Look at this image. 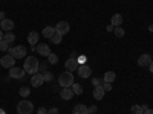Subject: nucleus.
Here are the masks:
<instances>
[{"instance_id": "obj_1", "label": "nucleus", "mask_w": 153, "mask_h": 114, "mask_svg": "<svg viewBox=\"0 0 153 114\" xmlns=\"http://www.w3.org/2000/svg\"><path fill=\"white\" fill-rule=\"evenodd\" d=\"M23 69L28 75H35L38 73V69H40V64H38V59L34 58V56H28L25 59V64H23Z\"/></svg>"}, {"instance_id": "obj_12", "label": "nucleus", "mask_w": 153, "mask_h": 114, "mask_svg": "<svg viewBox=\"0 0 153 114\" xmlns=\"http://www.w3.org/2000/svg\"><path fill=\"white\" fill-rule=\"evenodd\" d=\"M0 29L6 31V32H11L12 29H14V21H12L11 18H5L2 23H0Z\"/></svg>"}, {"instance_id": "obj_3", "label": "nucleus", "mask_w": 153, "mask_h": 114, "mask_svg": "<svg viewBox=\"0 0 153 114\" xmlns=\"http://www.w3.org/2000/svg\"><path fill=\"white\" fill-rule=\"evenodd\" d=\"M32 110H34V105H32L31 100H28V99L20 100L19 105H17V113L19 114H31Z\"/></svg>"}, {"instance_id": "obj_5", "label": "nucleus", "mask_w": 153, "mask_h": 114, "mask_svg": "<svg viewBox=\"0 0 153 114\" xmlns=\"http://www.w3.org/2000/svg\"><path fill=\"white\" fill-rule=\"evenodd\" d=\"M25 69L23 67H11L9 69V78H12V79H23V76H25Z\"/></svg>"}, {"instance_id": "obj_11", "label": "nucleus", "mask_w": 153, "mask_h": 114, "mask_svg": "<svg viewBox=\"0 0 153 114\" xmlns=\"http://www.w3.org/2000/svg\"><path fill=\"white\" fill-rule=\"evenodd\" d=\"M66 70H69V72H76L78 70V61H76V58H69L68 61H66Z\"/></svg>"}, {"instance_id": "obj_23", "label": "nucleus", "mask_w": 153, "mask_h": 114, "mask_svg": "<svg viewBox=\"0 0 153 114\" xmlns=\"http://www.w3.org/2000/svg\"><path fill=\"white\" fill-rule=\"evenodd\" d=\"M132 114H144V110H143V105H133L130 108Z\"/></svg>"}, {"instance_id": "obj_17", "label": "nucleus", "mask_w": 153, "mask_h": 114, "mask_svg": "<svg viewBox=\"0 0 153 114\" xmlns=\"http://www.w3.org/2000/svg\"><path fill=\"white\" fill-rule=\"evenodd\" d=\"M38 38H40V34L35 32V31H32V32L28 34V43H29L31 46H35V44L38 43Z\"/></svg>"}, {"instance_id": "obj_38", "label": "nucleus", "mask_w": 153, "mask_h": 114, "mask_svg": "<svg viewBox=\"0 0 153 114\" xmlns=\"http://www.w3.org/2000/svg\"><path fill=\"white\" fill-rule=\"evenodd\" d=\"M149 69H150V73H153V59H152V62H150V66H149Z\"/></svg>"}, {"instance_id": "obj_29", "label": "nucleus", "mask_w": 153, "mask_h": 114, "mask_svg": "<svg viewBox=\"0 0 153 114\" xmlns=\"http://www.w3.org/2000/svg\"><path fill=\"white\" fill-rule=\"evenodd\" d=\"M0 50H2V52H5V50H9V44L2 40V41H0Z\"/></svg>"}, {"instance_id": "obj_25", "label": "nucleus", "mask_w": 153, "mask_h": 114, "mask_svg": "<svg viewBox=\"0 0 153 114\" xmlns=\"http://www.w3.org/2000/svg\"><path fill=\"white\" fill-rule=\"evenodd\" d=\"M48 62H49V64H57V62H58V56L55 53H51L48 56Z\"/></svg>"}, {"instance_id": "obj_7", "label": "nucleus", "mask_w": 153, "mask_h": 114, "mask_svg": "<svg viewBox=\"0 0 153 114\" xmlns=\"http://www.w3.org/2000/svg\"><path fill=\"white\" fill-rule=\"evenodd\" d=\"M69 31H71V26H69L68 21H58L57 23V26H55V32L57 34L66 35V34H69Z\"/></svg>"}, {"instance_id": "obj_26", "label": "nucleus", "mask_w": 153, "mask_h": 114, "mask_svg": "<svg viewBox=\"0 0 153 114\" xmlns=\"http://www.w3.org/2000/svg\"><path fill=\"white\" fill-rule=\"evenodd\" d=\"M113 34H115V37H118V38H121V37H124V29L121 28V26H118V28H115V31H113Z\"/></svg>"}, {"instance_id": "obj_31", "label": "nucleus", "mask_w": 153, "mask_h": 114, "mask_svg": "<svg viewBox=\"0 0 153 114\" xmlns=\"http://www.w3.org/2000/svg\"><path fill=\"white\" fill-rule=\"evenodd\" d=\"M103 88L106 91H110L112 90V84H109V82H103Z\"/></svg>"}, {"instance_id": "obj_34", "label": "nucleus", "mask_w": 153, "mask_h": 114, "mask_svg": "<svg viewBox=\"0 0 153 114\" xmlns=\"http://www.w3.org/2000/svg\"><path fill=\"white\" fill-rule=\"evenodd\" d=\"M76 61H78V64H80V66H81V64H86V56H83V55H81Z\"/></svg>"}, {"instance_id": "obj_9", "label": "nucleus", "mask_w": 153, "mask_h": 114, "mask_svg": "<svg viewBox=\"0 0 153 114\" xmlns=\"http://www.w3.org/2000/svg\"><path fill=\"white\" fill-rule=\"evenodd\" d=\"M76 73H78L80 78L86 79V78H89V76L92 75V70H91V67H89V66L81 64V66H78V70H76Z\"/></svg>"}, {"instance_id": "obj_6", "label": "nucleus", "mask_w": 153, "mask_h": 114, "mask_svg": "<svg viewBox=\"0 0 153 114\" xmlns=\"http://www.w3.org/2000/svg\"><path fill=\"white\" fill-rule=\"evenodd\" d=\"M14 64H16V58L11 56L9 53H8V55H3V58H0V66L5 67V69L14 67Z\"/></svg>"}, {"instance_id": "obj_32", "label": "nucleus", "mask_w": 153, "mask_h": 114, "mask_svg": "<svg viewBox=\"0 0 153 114\" xmlns=\"http://www.w3.org/2000/svg\"><path fill=\"white\" fill-rule=\"evenodd\" d=\"M87 110H89V114H95V113H97V107H95V105H91Z\"/></svg>"}, {"instance_id": "obj_14", "label": "nucleus", "mask_w": 153, "mask_h": 114, "mask_svg": "<svg viewBox=\"0 0 153 114\" xmlns=\"http://www.w3.org/2000/svg\"><path fill=\"white\" fill-rule=\"evenodd\" d=\"M72 114H89V110L86 105L83 104H76L74 108H72Z\"/></svg>"}, {"instance_id": "obj_19", "label": "nucleus", "mask_w": 153, "mask_h": 114, "mask_svg": "<svg viewBox=\"0 0 153 114\" xmlns=\"http://www.w3.org/2000/svg\"><path fill=\"white\" fill-rule=\"evenodd\" d=\"M110 23H112V26H115V28L121 26V23H123V15H121V14H113L112 18H110Z\"/></svg>"}, {"instance_id": "obj_18", "label": "nucleus", "mask_w": 153, "mask_h": 114, "mask_svg": "<svg viewBox=\"0 0 153 114\" xmlns=\"http://www.w3.org/2000/svg\"><path fill=\"white\" fill-rule=\"evenodd\" d=\"M55 34H57V32H55V28H52V26H46V28L42 31V35H43L45 38H49V40H51V38H52Z\"/></svg>"}, {"instance_id": "obj_42", "label": "nucleus", "mask_w": 153, "mask_h": 114, "mask_svg": "<svg viewBox=\"0 0 153 114\" xmlns=\"http://www.w3.org/2000/svg\"><path fill=\"white\" fill-rule=\"evenodd\" d=\"M0 114H6V113H5V111H3L2 108H0Z\"/></svg>"}, {"instance_id": "obj_20", "label": "nucleus", "mask_w": 153, "mask_h": 114, "mask_svg": "<svg viewBox=\"0 0 153 114\" xmlns=\"http://www.w3.org/2000/svg\"><path fill=\"white\" fill-rule=\"evenodd\" d=\"M115 79H117V73H115V72H106V73H104V78H103V82L112 84Z\"/></svg>"}, {"instance_id": "obj_39", "label": "nucleus", "mask_w": 153, "mask_h": 114, "mask_svg": "<svg viewBox=\"0 0 153 114\" xmlns=\"http://www.w3.org/2000/svg\"><path fill=\"white\" fill-rule=\"evenodd\" d=\"M144 114H153V110H150V108H149V110H146V111H144Z\"/></svg>"}, {"instance_id": "obj_16", "label": "nucleus", "mask_w": 153, "mask_h": 114, "mask_svg": "<svg viewBox=\"0 0 153 114\" xmlns=\"http://www.w3.org/2000/svg\"><path fill=\"white\" fill-rule=\"evenodd\" d=\"M104 94H106V90L103 88V85L95 87V90H94V97H95L97 100H101V99L104 97Z\"/></svg>"}, {"instance_id": "obj_21", "label": "nucleus", "mask_w": 153, "mask_h": 114, "mask_svg": "<svg viewBox=\"0 0 153 114\" xmlns=\"http://www.w3.org/2000/svg\"><path fill=\"white\" fill-rule=\"evenodd\" d=\"M3 41H6L8 44L14 43V41H16V34H12V32H6V34H3Z\"/></svg>"}, {"instance_id": "obj_30", "label": "nucleus", "mask_w": 153, "mask_h": 114, "mask_svg": "<svg viewBox=\"0 0 153 114\" xmlns=\"http://www.w3.org/2000/svg\"><path fill=\"white\" fill-rule=\"evenodd\" d=\"M48 114H60V110L55 108V107H52L51 110H48Z\"/></svg>"}, {"instance_id": "obj_40", "label": "nucleus", "mask_w": 153, "mask_h": 114, "mask_svg": "<svg viewBox=\"0 0 153 114\" xmlns=\"http://www.w3.org/2000/svg\"><path fill=\"white\" fill-rule=\"evenodd\" d=\"M2 40H3V31L0 29V41H2Z\"/></svg>"}, {"instance_id": "obj_22", "label": "nucleus", "mask_w": 153, "mask_h": 114, "mask_svg": "<svg viewBox=\"0 0 153 114\" xmlns=\"http://www.w3.org/2000/svg\"><path fill=\"white\" fill-rule=\"evenodd\" d=\"M71 88H72V91H74V94H76V96H78V94H81V93H83V87H81L80 84H76V82H74Z\"/></svg>"}, {"instance_id": "obj_33", "label": "nucleus", "mask_w": 153, "mask_h": 114, "mask_svg": "<svg viewBox=\"0 0 153 114\" xmlns=\"http://www.w3.org/2000/svg\"><path fill=\"white\" fill-rule=\"evenodd\" d=\"M92 85H94V87H98V85H101V81H100L98 78H94V79H92Z\"/></svg>"}, {"instance_id": "obj_2", "label": "nucleus", "mask_w": 153, "mask_h": 114, "mask_svg": "<svg viewBox=\"0 0 153 114\" xmlns=\"http://www.w3.org/2000/svg\"><path fill=\"white\" fill-rule=\"evenodd\" d=\"M58 84H60L63 88L72 87V84H74V75H72V72H69V70L63 72V73L58 76Z\"/></svg>"}, {"instance_id": "obj_41", "label": "nucleus", "mask_w": 153, "mask_h": 114, "mask_svg": "<svg viewBox=\"0 0 153 114\" xmlns=\"http://www.w3.org/2000/svg\"><path fill=\"white\" fill-rule=\"evenodd\" d=\"M149 31H150V32H153V24H150V26H149Z\"/></svg>"}, {"instance_id": "obj_36", "label": "nucleus", "mask_w": 153, "mask_h": 114, "mask_svg": "<svg viewBox=\"0 0 153 114\" xmlns=\"http://www.w3.org/2000/svg\"><path fill=\"white\" fill-rule=\"evenodd\" d=\"M6 17H5V12H2V11H0V21H3Z\"/></svg>"}, {"instance_id": "obj_44", "label": "nucleus", "mask_w": 153, "mask_h": 114, "mask_svg": "<svg viewBox=\"0 0 153 114\" xmlns=\"http://www.w3.org/2000/svg\"><path fill=\"white\" fill-rule=\"evenodd\" d=\"M31 114H32V113H31Z\"/></svg>"}, {"instance_id": "obj_10", "label": "nucleus", "mask_w": 153, "mask_h": 114, "mask_svg": "<svg viewBox=\"0 0 153 114\" xmlns=\"http://www.w3.org/2000/svg\"><path fill=\"white\" fill-rule=\"evenodd\" d=\"M150 62H152V56L149 53H143L141 56L138 58V66L139 67H149Z\"/></svg>"}, {"instance_id": "obj_27", "label": "nucleus", "mask_w": 153, "mask_h": 114, "mask_svg": "<svg viewBox=\"0 0 153 114\" xmlns=\"http://www.w3.org/2000/svg\"><path fill=\"white\" fill-rule=\"evenodd\" d=\"M43 76H45V82H51V81H52L54 79V75L52 73H51V72H43Z\"/></svg>"}, {"instance_id": "obj_8", "label": "nucleus", "mask_w": 153, "mask_h": 114, "mask_svg": "<svg viewBox=\"0 0 153 114\" xmlns=\"http://www.w3.org/2000/svg\"><path fill=\"white\" fill-rule=\"evenodd\" d=\"M43 84H45V76H43V73H35V75H32V78H31V85H32V87L38 88V87H42Z\"/></svg>"}, {"instance_id": "obj_35", "label": "nucleus", "mask_w": 153, "mask_h": 114, "mask_svg": "<svg viewBox=\"0 0 153 114\" xmlns=\"http://www.w3.org/2000/svg\"><path fill=\"white\" fill-rule=\"evenodd\" d=\"M37 114H48V110L46 108H38V113Z\"/></svg>"}, {"instance_id": "obj_13", "label": "nucleus", "mask_w": 153, "mask_h": 114, "mask_svg": "<svg viewBox=\"0 0 153 114\" xmlns=\"http://www.w3.org/2000/svg\"><path fill=\"white\" fill-rule=\"evenodd\" d=\"M37 52L40 53L42 56H49L51 53H52V52H51V46L49 44H45V43H42L40 46L37 47Z\"/></svg>"}, {"instance_id": "obj_43", "label": "nucleus", "mask_w": 153, "mask_h": 114, "mask_svg": "<svg viewBox=\"0 0 153 114\" xmlns=\"http://www.w3.org/2000/svg\"><path fill=\"white\" fill-rule=\"evenodd\" d=\"M0 23H2V21H0Z\"/></svg>"}, {"instance_id": "obj_24", "label": "nucleus", "mask_w": 153, "mask_h": 114, "mask_svg": "<svg viewBox=\"0 0 153 114\" xmlns=\"http://www.w3.org/2000/svg\"><path fill=\"white\" fill-rule=\"evenodd\" d=\"M19 93H20V96H22V97H28V96L31 94V90H29L28 87H22L20 90H19Z\"/></svg>"}, {"instance_id": "obj_37", "label": "nucleus", "mask_w": 153, "mask_h": 114, "mask_svg": "<svg viewBox=\"0 0 153 114\" xmlns=\"http://www.w3.org/2000/svg\"><path fill=\"white\" fill-rule=\"evenodd\" d=\"M40 67H42V70H45V72H46V67H48V64H46V62H43V64H42Z\"/></svg>"}, {"instance_id": "obj_15", "label": "nucleus", "mask_w": 153, "mask_h": 114, "mask_svg": "<svg viewBox=\"0 0 153 114\" xmlns=\"http://www.w3.org/2000/svg\"><path fill=\"white\" fill-rule=\"evenodd\" d=\"M60 96H61V99L63 100H71L72 97H74V91H72V88L69 87V88H63V90L60 91Z\"/></svg>"}, {"instance_id": "obj_28", "label": "nucleus", "mask_w": 153, "mask_h": 114, "mask_svg": "<svg viewBox=\"0 0 153 114\" xmlns=\"http://www.w3.org/2000/svg\"><path fill=\"white\" fill-rule=\"evenodd\" d=\"M61 38H63V35H60V34H55L52 38H51V40H52V43H54V44H60V43H61Z\"/></svg>"}, {"instance_id": "obj_4", "label": "nucleus", "mask_w": 153, "mask_h": 114, "mask_svg": "<svg viewBox=\"0 0 153 114\" xmlns=\"http://www.w3.org/2000/svg\"><path fill=\"white\" fill-rule=\"evenodd\" d=\"M26 47L25 46H16V47H11L9 49V55L11 56H14L16 59H22V58H25L26 56Z\"/></svg>"}]
</instances>
